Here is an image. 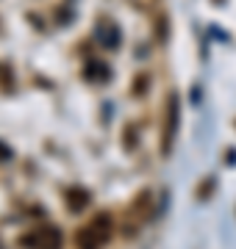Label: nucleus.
Segmentation results:
<instances>
[{"label":"nucleus","instance_id":"1","mask_svg":"<svg viewBox=\"0 0 236 249\" xmlns=\"http://www.w3.org/2000/svg\"><path fill=\"white\" fill-rule=\"evenodd\" d=\"M111 241V216L98 213L75 232V247L78 249H100Z\"/></svg>","mask_w":236,"mask_h":249},{"label":"nucleus","instance_id":"2","mask_svg":"<svg viewBox=\"0 0 236 249\" xmlns=\"http://www.w3.org/2000/svg\"><path fill=\"white\" fill-rule=\"evenodd\" d=\"M22 247H31V249H59L61 247V232L56 230L53 224H45V227H37L31 230L28 235L20 238Z\"/></svg>","mask_w":236,"mask_h":249},{"label":"nucleus","instance_id":"3","mask_svg":"<svg viewBox=\"0 0 236 249\" xmlns=\"http://www.w3.org/2000/svg\"><path fill=\"white\" fill-rule=\"evenodd\" d=\"M131 219H134V224H131V235H137V224L147 222L150 219V213H153V196H150V191H139L137 199L131 202Z\"/></svg>","mask_w":236,"mask_h":249},{"label":"nucleus","instance_id":"4","mask_svg":"<svg viewBox=\"0 0 236 249\" xmlns=\"http://www.w3.org/2000/svg\"><path fill=\"white\" fill-rule=\"evenodd\" d=\"M175 122H178V100H175V94H170V100H167V116H164V133H161V152L167 155L170 152V139H173L175 133Z\"/></svg>","mask_w":236,"mask_h":249},{"label":"nucleus","instance_id":"5","mask_svg":"<svg viewBox=\"0 0 236 249\" xmlns=\"http://www.w3.org/2000/svg\"><path fill=\"white\" fill-rule=\"evenodd\" d=\"M86 202H89V194H86L83 188H70V191H67V205H70V211H73V213L83 211Z\"/></svg>","mask_w":236,"mask_h":249},{"label":"nucleus","instance_id":"6","mask_svg":"<svg viewBox=\"0 0 236 249\" xmlns=\"http://www.w3.org/2000/svg\"><path fill=\"white\" fill-rule=\"evenodd\" d=\"M131 3H134L139 11H150V9H156V3H158V0H131Z\"/></svg>","mask_w":236,"mask_h":249}]
</instances>
